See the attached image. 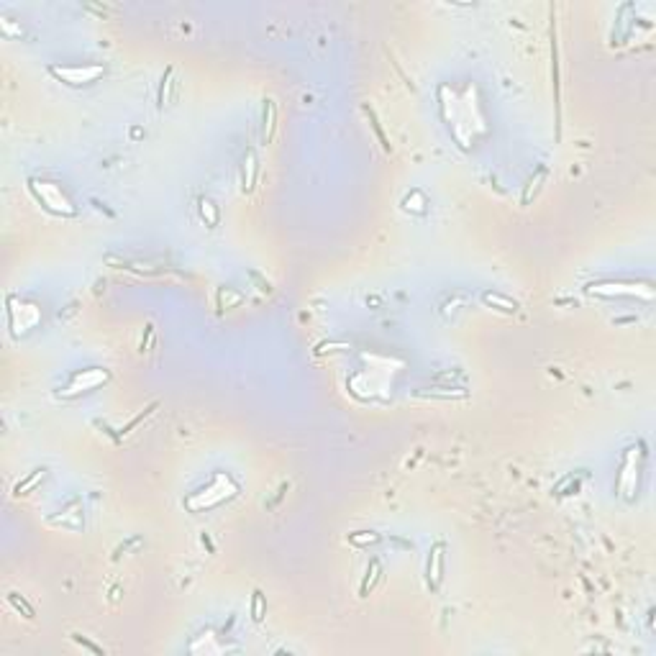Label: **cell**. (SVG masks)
<instances>
[{"mask_svg": "<svg viewBox=\"0 0 656 656\" xmlns=\"http://www.w3.org/2000/svg\"><path fill=\"white\" fill-rule=\"evenodd\" d=\"M31 192L36 195V200L49 208L52 213H59V215H75V205L72 200L64 195V190L57 185V182H39V179H31Z\"/></svg>", "mask_w": 656, "mask_h": 656, "instance_id": "cell-1", "label": "cell"}, {"mask_svg": "<svg viewBox=\"0 0 656 656\" xmlns=\"http://www.w3.org/2000/svg\"><path fill=\"white\" fill-rule=\"evenodd\" d=\"M52 75L70 82V85H85V82H95L103 75V67L100 64H93V67H52Z\"/></svg>", "mask_w": 656, "mask_h": 656, "instance_id": "cell-2", "label": "cell"}, {"mask_svg": "<svg viewBox=\"0 0 656 656\" xmlns=\"http://www.w3.org/2000/svg\"><path fill=\"white\" fill-rule=\"evenodd\" d=\"M108 379V372H100V369H85V372H77L72 377V384L67 387V392H80V390H93L98 387L100 382Z\"/></svg>", "mask_w": 656, "mask_h": 656, "instance_id": "cell-3", "label": "cell"}, {"mask_svg": "<svg viewBox=\"0 0 656 656\" xmlns=\"http://www.w3.org/2000/svg\"><path fill=\"white\" fill-rule=\"evenodd\" d=\"M441 544H436L431 556H428V582L433 587H439V579H441Z\"/></svg>", "mask_w": 656, "mask_h": 656, "instance_id": "cell-4", "label": "cell"}, {"mask_svg": "<svg viewBox=\"0 0 656 656\" xmlns=\"http://www.w3.org/2000/svg\"><path fill=\"white\" fill-rule=\"evenodd\" d=\"M272 133H275V100H264V131H262V139H264V144L272 139Z\"/></svg>", "mask_w": 656, "mask_h": 656, "instance_id": "cell-5", "label": "cell"}, {"mask_svg": "<svg viewBox=\"0 0 656 656\" xmlns=\"http://www.w3.org/2000/svg\"><path fill=\"white\" fill-rule=\"evenodd\" d=\"M44 472H47V469H34V474H31V477H26L24 482H18L13 492H16V495H24V492H26L29 487H34V485H36V482H39V480L44 477Z\"/></svg>", "mask_w": 656, "mask_h": 656, "instance_id": "cell-6", "label": "cell"}, {"mask_svg": "<svg viewBox=\"0 0 656 656\" xmlns=\"http://www.w3.org/2000/svg\"><path fill=\"white\" fill-rule=\"evenodd\" d=\"M200 215H202V218H208V223H210V226H215V223H218V210H215V205H213L210 200H200Z\"/></svg>", "mask_w": 656, "mask_h": 656, "instance_id": "cell-7", "label": "cell"}, {"mask_svg": "<svg viewBox=\"0 0 656 656\" xmlns=\"http://www.w3.org/2000/svg\"><path fill=\"white\" fill-rule=\"evenodd\" d=\"M262 613H264V597H262V592L257 590L254 597H252V618H254V620H262V618H264Z\"/></svg>", "mask_w": 656, "mask_h": 656, "instance_id": "cell-8", "label": "cell"}, {"mask_svg": "<svg viewBox=\"0 0 656 656\" xmlns=\"http://www.w3.org/2000/svg\"><path fill=\"white\" fill-rule=\"evenodd\" d=\"M544 179H546V169L541 167V169H538V174H536V179H531V187L526 190L523 202H531V192H536V190H538V182H544Z\"/></svg>", "mask_w": 656, "mask_h": 656, "instance_id": "cell-9", "label": "cell"}, {"mask_svg": "<svg viewBox=\"0 0 656 656\" xmlns=\"http://www.w3.org/2000/svg\"><path fill=\"white\" fill-rule=\"evenodd\" d=\"M485 303H497V305H500L503 310H508V313L515 310V303H510V300H505V298H500V295H490V292H487V295H485Z\"/></svg>", "mask_w": 656, "mask_h": 656, "instance_id": "cell-10", "label": "cell"}, {"mask_svg": "<svg viewBox=\"0 0 656 656\" xmlns=\"http://www.w3.org/2000/svg\"><path fill=\"white\" fill-rule=\"evenodd\" d=\"M367 574H372V577H367V579H364V584H361V595H367V590L374 584V579H377V574H379V561H377V559L372 561V572H367Z\"/></svg>", "mask_w": 656, "mask_h": 656, "instance_id": "cell-11", "label": "cell"}, {"mask_svg": "<svg viewBox=\"0 0 656 656\" xmlns=\"http://www.w3.org/2000/svg\"><path fill=\"white\" fill-rule=\"evenodd\" d=\"M11 602H13L18 610H24V613H26V618H31V615H34V610H31V607H29L24 600H18V597H16V592H11Z\"/></svg>", "mask_w": 656, "mask_h": 656, "instance_id": "cell-12", "label": "cell"}, {"mask_svg": "<svg viewBox=\"0 0 656 656\" xmlns=\"http://www.w3.org/2000/svg\"><path fill=\"white\" fill-rule=\"evenodd\" d=\"M351 544H367V541H377V536H349Z\"/></svg>", "mask_w": 656, "mask_h": 656, "instance_id": "cell-13", "label": "cell"}, {"mask_svg": "<svg viewBox=\"0 0 656 656\" xmlns=\"http://www.w3.org/2000/svg\"><path fill=\"white\" fill-rule=\"evenodd\" d=\"M75 641H77V643H82V646H85V648H90V651H95V653H100V648H98V646H93V643H90V641H85V638H82V636H75Z\"/></svg>", "mask_w": 656, "mask_h": 656, "instance_id": "cell-14", "label": "cell"}]
</instances>
